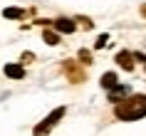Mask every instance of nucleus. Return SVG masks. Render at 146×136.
I'll use <instances>...</instances> for the list:
<instances>
[{"label":"nucleus","instance_id":"nucleus-9","mask_svg":"<svg viewBox=\"0 0 146 136\" xmlns=\"http://www.w3.org/2000/svg\"><path fill=\"white\" fill-rule=\"evenodd\" d=\"M5 17H25L23 10H17V8H5V13H3Z\"/></svg>","mask_w":146,"mask_h":136},{"label":"nucleus","instance_id":"nucleus-14","mask_svg":"<svg viewBox=\"0 0 146 136\" xmlns=\"http://www.w3.org/2000/svg\"><path fill=\"white\" fill-rule=\"evenodd\" d=\"M139 60H141V62H146V57H144V54H139Z\"/></svg>","mask_w":146,"mask_h":136},{"label":"nucleus","instance_id":"nucleus-6","mask_svg":"<svg viewBox=\"0 0 146 136\" xmlns=\"http://www.w3.org/2000/svg\"><path fill=\"white\" fill-rule=\"evenodd\" d=\"M131 60H134V57H131L129 52H119V54H116V62H119L124 69H134V62H131Z\"/></svg>","mask_w":146,"mask_h":136},{"label":"nucleus","instance_id":"nucleus-3","mask_svg":"<svg viewBox=\"0 0 146 136\" xmlns=\"http://www.w3.org/2000/svg\"><path fill=\"white\" fill-rule=\"evenodd\" d=\"M54 30H57V32H64V35H69V32H74V23H72V20H64V17H60V20H54Z\"/></svg>","mask_w":146,"mask_h":136},{"label":"nucleus","instance_id":"nucleus-10","mask_svg":"<svg viewBox=\"0 0 146 136\" xmlns=\"http://www.w3.org/2000/svg\"><path fill=\"white\" fill-rule=\"evenodd\" d=\"M45 42H47V45H57V42H60V37H57V35H54V32L45 30Z\"/></svg>","mask_w":146,"mask_h":136},{"label":"nucleus","instance_id":"nucleus-2","mask_svg":"<svg viewBox=\"0 0 146 136\" xmlns=\"http://www.w3.org/2000/svg\"><path fill=\"white\" fill-rule=\"evenodd\" d=\"M62 116H64V106L54 109V111L50 114V116H47V119L42 121V124H37V129H35V136H45L47 131H50V129H52L54 124H57V119H62Z\"/></svg>","mask_w":146,"mask_h":136},{"label":"nucleus","instance_id":"nucleus-4","mask_svg":"<svg viewBox=\"0 0 146 136\" xmlns=\"http://www.w3.org/2000/svg\"><path fill=\"white\" fill-rule=\"evenodd\" d=\"M5 77H10V79H23L25 69L20 64H5Z\"/></svg>","mask_w":146,"mask_h":136},{"label":"nucleus","instance_id":"nucleus-11","mask_svg":"<svg viewBox=\"0 0 146 136\" xmlns=\"http://www.w3.org/2000/svg\"><path fill=\"white\" fill-rule=\"evenodd\" d=\"M79 60L84 62V64H92V54L87 52V50H82V52H79Z\"/></svg>","mask_w":146,"mask_h":136},{"label":"nucleus","instance_id":"nucleus-8","mask_svg":"<svg viewBox=\"0 0 146 136\" xmlns=\"http://www.w3.org/2000/svg\"><path fill=\"white\" fill-rule=\"evenodd\" d=\"M126 94H129V89L119 84L116 89H111V94H109V102H119V99H121V97H126Z\"/></svg>","mask_w":146,"mask_h":136},{"label":"nucleus","instance_id":"nucleus-5","mask_svg":"<svg viewBox=\"0 0 146 136\" xmlns=\"http://www.w3.org/2000/svg\"><path fill=\"white\" fill-rule=\"evenodd\" d=\"M102 87H104V89H116V87H119V84H116V74H114V72L102 74Z\"/></svg>","mask_w":146,"mask_h":136},{"label":"nucleus","instance_id":"nucleus-7","mask_svg":"<svg viewBox=\"0 0 146 136\" xmlns=\"http://www.w3.org/2000/svg\"><path fill=\"white\" fill-rule=\"evenodd\" d=\"M64 69H67V74H69V79H72V82H79V79H82V72L77 69V64H74V62H67V64H64Z\"/></svg>","mask_w":146,"mask_h":136},{"label":"nucleus","instance_id":"nucleus-13","mask_svg":"<svg viewBox=\"0 0 146 136\" xmlns=\"http://www.w3.org/2000/svg\"><path fill=\"white\" fill-rule=\"evenodd\" d=\"M32 57H35L32 52H25V54H23V62H32Z\"/></svg>","mask_w":146,"mask_h":136},{"label":"nucleus","instance_id":"nucleus-1","mask_svg":"<svg viewBox=\"0 0 146 136\" xmlns=\"http://www.w3.org/2000/svg\"><path fill=\"white\" fill-rule=\"evenodd\" d=\"M114 114L119 119H124V121L141 119L146 114V97H131V99H126V102H121V104H116Z\"/></svg>","mask_w":146,"mask_h":136},{"label":"nucleus","instance_id":"nucleus-12","mask_svg":"<svg viewBox=\"0 0 146 136\" xmlns=\"http://www.w3.org/2000/svg\"><path fill=\"white\" fill-rule=\"evenodd\" d=\"M107 40H109V37H107V35H102V37H99V40H97V45H94V47H97V50H102V47L107 45Z\"/></svg>","mask_w":146,"mask_h":136}]
</instances>
